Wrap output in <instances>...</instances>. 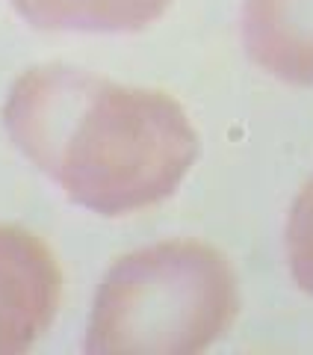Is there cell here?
<instances>
[{
  "instance_id": "obj_1",
  "label": "cell",
  "mask_w": 313,
  "mask_h": 355,
  "mask_svg": "<svg viewBox=\"0 0 313 355\" xmlns=\"http://www.w3.org/2000/svg\"><path fill=\"white\" fill-rule=\"evenodd\" d=\"M3 128L74 205L100 216L166 202L198 157V133L172 95L62 62L18 77Z\"/></svg>"
},
{
  "instance_id": "obj_2",
  "label": "cell",
  "mask_w": 313,
  "mask_h": 355,
  "mask_svg": "<svg viewBox=\"0 0 313 355\" xmlns=\"http://www.w3.org/2000/svg\"><path fill=\"white\" fill-rule=\"evenodd\" d=\"M240 311L231 261L201 240L127 252L98 284L89 355H193L225 335Z\"/></svg>"
},
{
  "instance_id": "obj_6",
  "label": "cell",
  "mask_w": 313,
  "mask_h": 355,
  "mask_svg": "<svg viewBox=\"0 0 313 355\" xmlns=\"http://www.w3.org/2000/svg\"><path fill=\"white\" fill-rule=\"evenodd\" d=\"M287 263L293 282L313 296V178L301 187L287 216Z\"/></svg>"
},
{
  "instance_id": "obj_3",
  "label": "cell",
  "mask_w": 313,
  "mask_h": 355,
  "mask_svg": "<svg viewBox=\"0 0 313 355\" xmlns=\"http://www.w3.org/2000/svg\"><path fill=\"white\" fill-rule=\"evenodd\" d=\"M62 302L57 254L24 225L0 222V355H21L53 323Z\"/></svg>"
},
{
  "instance_id": "obj_4",
  "label": "cell",
  "mask_w": 313,
  "mask_h": 355,
  "mask_svg": "<svg viewBox=\"0 0 313 355\" xmlns=\"http://www.w3.org/2000/svg\"><path fill=\"white\" fill-rule=\"evenodd\" d=\"M240 30L257 69L313 86V0H242Z\"/></svg>"
},
{
  "instance_id": "obj_5",
  "label": "cell",
  "mask_w": 313,
  "mask_h": 355,
  "mask_svg": "<svg viewBox=\"0 0 313 355\" xmlns=\"http://www.w3.org/2000/svg\"><path fill=\"white\" fill-rule=\"evenodd\" d=\"M36 30L139 33L166 15L172 0H9Z\"/></svg>"
}]
</instances>
